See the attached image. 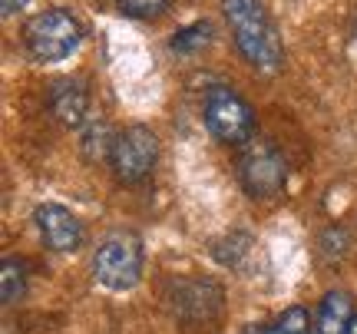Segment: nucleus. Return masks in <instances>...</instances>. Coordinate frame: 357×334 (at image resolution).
Masks as SVG:
<instances>
[{"instance_id":"obj_16","label":"nucleus","mask_w":357,"mask_h":334,"mask_svg":"<svg viewBox=\"0 0 357 334\" xmlns=\"http://www.w3.org/2000/svg\"><path fill=\"white\" fill-rule=\"evenodd\" d=\"M30 0H0V10H3V17H13L17 10H24Z\"/></svg>"},{"instance_id":"obj_17","label":"nucleus","mask_w":357,"mask_h":334,"mask_svg":"<svg viewBox=\"0 0 357 334\" xmlns=\"http://www.w3.org/2000/svg\"><path fill=\"white\" fill-rule=\"evenodd\" d=\"M344 334H357V314H354V321H351V328H347Z\"/></svg>"},{"instance_id":"obj_2","label":"nucleus","mask_w":357,"mask_h":334,"mask_svg":"<svg viewBox=\"0 0 357 334\" xmlns=\"http://www.w3.org/2000/svg\"><path fill=\"white\" fill-rule=\"evenodd\" d=\"M83 40V26L73 13L60 10H40L37 17H30L24 26V43L30 56L37 63H60L66 56H73V50Z\"/></svg>"},{"instance_id":"obj_7","label":"nucleus","mask_w":357,"mask_h":334,"mask_svg":"<svg viewBox=\"0 0 357 334\" xmlns=\"http://www.w3.org/2000/svg\"><path fill=\"white\" fill-rule=\"evenodd\" d=\"M33 222H37L43 242L50 245L53 252H77L79 245H83V222H79L70 208L56 206V202L37 206Z\"/></svg>"},{"instance_id":"obj_1","label":"nucleus","mask_w":357,"mask_h":334,"mask_svg":"<svg viewBox=\"0 0 357 334\" xmlns=\"http://www.w3.org/2000/svg\"><path fill=\"white\" fill-rule=\"evenodd\" d=\"M222 13L229 20L245 63L261 73H275L284 63V47L265 10V0H222Z\"/></svg>"},{"instance_id":"obj_13","label":"nucleus","mask_w":357,"mask_h":334,"mask_svg":"<svg viewBox=\"0 0 357 334\" xmlns=\"http://www.w3.org/2000/svg\"><path fill=\"white\" fill-rule=\"evenodd\" d=\"M24 291H26V265L20 258H3V265H0V298H3V305L20 301Z\"/></svg>"},{"instance_id":"obj_6","label":"nucleus","mask_w":357,"mask_h":334,"mask_svg":"<svg viewBox=\"0 0 357 334\" xmlns=\"http://www.w3.org/2000/svg\"><path fill=\"white\" fill-rule=\"evenodd\" d=\"M155 159H159V139H155L153 129L129 126L116 136L109 162H113L116 179L126 182V185H136V182H146L153 176Z\"/></svg>"},{"instance_id":"obj_14","label":"nucleus","mask_w":357,"mask_h":334,"mask_svg":"<svg viewBox=\"0 0 357 334\" xmlns=\"http://www.w3.org/2000/svg\"><path fill=\"white\" fill-rule=\"evenodd\" d=\"M208 40H212V24H208V20H195V24L182 26L176 37H172V50L176 53H195V50H202Z\"/></svg>"},{"instance_id":"obj_5","label":"nucleus","mask_w":357,"mask_h":334,"mask_svg":"<svg viewBox=\"0 0 357 334\" xmlns=\"http://www.w3.org/2000/svg\"><path fill=\"white\" fill-rule=\"evenodd\" d=\"M238 176L252 199H275L288 182V162L271 142L248 139L238 159Z\"/></svg>"},{"instance_id":"obj_4","label":"nucleus","mask_w":357,"mask_h":334,"mask_svg":"<svg viewBox=\"0 0 357 334\" xmlns=\"http://www.w3.org/2000/svg\"><path fill=\"white\" fill-rule=\"evenodd\" d=\"M202 119L208 126V132L218 142H229V146H245L255 136V113H252V106L245 103L235 90H229V86H212L205 93Z\"/></svg>"},{"instance_id":"obj_11","label":"nucleus","mask_w":357,"mask_h":334,"mask_svg":"<svg viewBox=\"0 0 357 334\" xmlns=\"http://www.w3.org/2000/svg\"><path fill=\"white\" fill-rule=\"evenodd\" d=\"M307 331H311V314L305 308H288L275 314L271 321L245 328V334H307Z\"/></svg>"},{"instance_id":"obj_15","label":"nucleus","mask_w":357,"mask_h":334,"mask_svg":"<svg viewBox=\"0 0 357 334\" xmlns=\"http://www.w3.org/2000/svg\"><path fill=\"white\" fill-rule=\"evenodd\" d=\"M119 10L126 17H136V20H149V17H159V13L169 7V0H116Z\"/></svg>"},{"instance_id":"obj_12","label":"nucleus","mask_w":357,"mask_h":334,"mask_svg":"<svg viewBox=\"0 0 357 334\" xmlns=\"http://www.w3.org/2000/svg\"><path fill=\"white\" fill-rule=\"evenodd\" d=\"M252 235H245V231H231V235H222L215 245H212V258H215L218 265H225V268H242L245 258L252 255Z\"/></svg>"},{"instance_id":"obj_8","label":"nucleus","mask_w":357,"mask_h":334,"mask_svg":"<svg viewBox=\"0 0 357 334\" xmlns=\"http://www.w3.org/2000/svg\"><path fill=\"white\" fill-rule=\"evenodd\" d=\"M50 113L56 116V123H63L70 129L86 126L89 113V93L79 79H56L50 86Z\"/></svg>"},{"instance_id":"obj_9","label":"nucleus","mask_w":357,"mask_h":334,"mask_svg":"<svg viewBox=\"0 0 357 334\" xmlns=\"http://www.w3.org/2000/svg\"><path fill=\"white\" fill-rule=\"evenodd\" d=\"M354 314V298L347 291H328L318 308V334H344Z\"/></svg>"},{"instance_id":"obj_3","label":"nucleus","mask_w":357,"mask_h":334,"mask_svg":"<svg viewBox=\"0 0 357 334\" xmlns=\"http://www.w3.org/2000/svg\"><path fill=\"white\" fill-rule=\"evenodd\" d=\"M93 275L102 288L109 291H129L136 288L142 275V245L129 231H116L102 238L96 255H93Z\"/></svg>"},{"instance_id":"obj_10","label":"nucleus","mask_w":357,"mask_h":334,"mask_svg":"<svg viewBox=\"0 0 357 334\" xmlns=\"http://www.w3.org/2000/svg\"><path fill=\"white\" fill-rule=\"evenodd\" d=\"M113 146H116V132L109 129V123L102 119H93L83 126V136H79V149L89 162H100V159H113Z\"/></svg>"}]
</instances>
